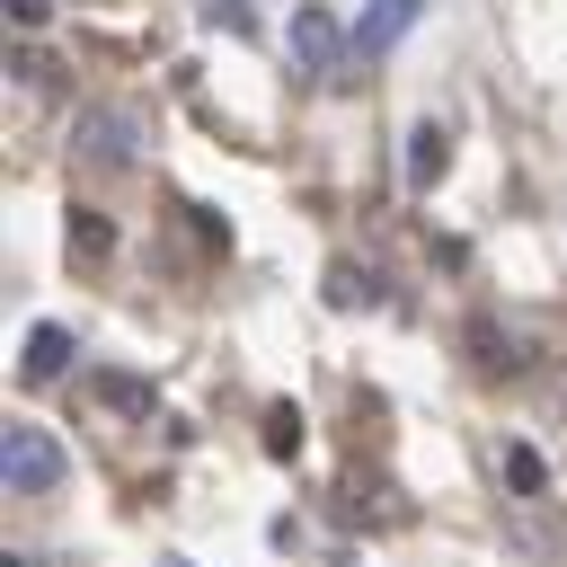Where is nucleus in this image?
I'll return each mask as SVG.
<instances>
[{
	"instance_id": "obj_8",
	"label": "nucleus",
	"mask_w": 567,
	"mask_h": 567,
	"mask_svg": "<svg viewBox=\"0 0 567 567\" xmlns=\"http://www.w3.org/2000/svg\"><path fill=\"white\" fill-rule=\"evenodd\" d=\"M106 248H115V230L97 213H71V257H106Z\"/></svg>"
},
{
	"instance_id": "obj_11",
	"label": "nucleus",
	"mask_w": 567,
	"mask_h": 567,
	"mask_svg": "<svg viewBox=\"0 0 567 567\" xmlns=\"http://www.w3.org/2000/svg\"><path fill=\"white\" fill-rule=\"evenodd\" d=\"M266 452H301V416H292V408L266 416Z\"/></svg>"
},
{
	"instance_id": "obj_10",
	"label": "nucleus",
	"mask_w": 567,
	"mask_h": 567,
	"mask_svg": "<svg viewBox=\"0 0 567 567\" xmlns=\"http://www.w3.org/2000/svg\"><path fill=\"white\" fill-rule=\"evenodd\" d=\"M97 399H106V408H151V390H142V381H124V372H106V381H97Z\"/></svg>"
},
{
	"instance_id": "obj_7",
	"label": "nucleus",
	"mask_w": 567,
	"mask_h": 567,
	"mask_svg": "<svg viewBox=\"0 0 567 567\" xmlns=\"http://www.w3.org/2000/svg\"><path fill=\"white\" fill-rule=\"evenodd\" d=\"M408 18H416V0H381V9H372V27H354V44H363V53H372V44H390Z\"/></svg>"
},
{
	"instance_id": "obj_9",
	"label": "nucleus",
	"mask_w": 567,
	"mask_h": 567,
	"mask_svg": "<svg viewBox=\"0 0 567 567\" xmlns=\"http://www.w3.org/2000/svg\"><path fill=\"white\" fill-rule=\"evenodd\" d=\"M505 470H514V487H523V496H540V487H549V470H540V452H532V443H514V452H505Z\"/></svg>"
},
{
	"instance_id": "obj_6",
	"label": "nucleus",
	"mask_w": 567,
	"mask_h": 567,
	"mask_svg": "<svg viewBox=\"0 0 567 567\" xmlns=\"http://www.w3.org/2000/svg\"><path fill=\"white\" fill-rule=\"evenodd\" d=\"M470 346H478V363H487V372H514V363H523V354H514V337H505L496 319H470Z\"/></svg>"
},
{
	"instance_id": "obj_5",
	"label": "nucleus",
	"mask_w": 567,
	"mask_h": 567,
	"mask_svg": "<svg viewBox=\"0 0 567 567\" xmlns=\"http://www.w3.org/2000/svg\"><path fill=\"white\" fill-rule=\"evenodd\" d=\"M62 363H71V328H27V381H62Z\"/></svg>"
},
{
	"instance_id": "obj_1",
	"label": "nucleus",
	"mask_w": 567,
	"mask_h": 567,
	"mask_svg": "<svg viewBox=\"0 0 567 567\" xmlns=\"http://www.w3.org/2000/svg\"><path fill=\"white\" fill-rule=\"evenodd\" d=\"M0 478H9V496H53L62 487V443L35 434V425H9L0 434Z\"/></svg>"
},
{
	"instance_id": "obj_2",
	"label": "nucleus",
	"mask_w": 567,
	"mask_h": 567,
	"mask_svg": "<svg viewBox=\"0 0 567 567\" xmlns=\"http://www.w3.org/2000/svg\"><path fill=\"white\" fill-rule=\"evenodd\" d=\"M292 53H301V71H319V80H337V53H346V35H337V18H328V9H292Z\"/></svg>"
},
{
	"instance_id": "obj_4",
	"label": "nucleus",
	"mask_w": 567,
	"mask_h": 567,
	"mask_svg": "<svg viewBox=\"0 0 567 567\" xmlns=\"http://www.w3.org/2000/svg\"><path fill=\"white\" fill-rule=\"evenodd\" d=\"M443 168H452V133L443 124H416L408 133V186H434Z\"/></svg>"
},
{
	"instance_id": "obj_3",
	"label": "nucleus",
	"mask_w": 567,
	"mask_h": 567,
	"mask_svg": "<svg viewBox=\"0 0 567 567\" xmlns=\"http://www.w3.org/2000/svg\"><path fill=\"white\" fill-rule=\"evenodd\" d=\"M80 151H89V159H106V168H124V159H133V115L89 106V115H80Z\"/></svg>"
}]
</instances>
